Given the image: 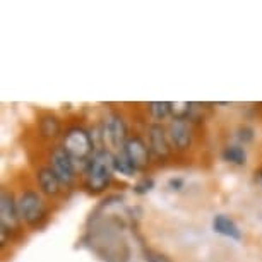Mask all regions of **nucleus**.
<instances>
[{
	"mask_svg": "<svg viewBox=\"0 0 262 262\" xmlns=\"http://www.w3.org/2000/svg\"><path fill=\"white\" fill-rule=\"evenodd\" d=\"M212 230H214V233L225 236V238L236 242L242 240V230L235 223L233 217H230L228 214H216L212 217Z\"/></svg>",
	"mask_w": 262,
	"mask_h": 262,
	"instance_id": "13",
	"label": "nucleus"
},
{
	"mask_svg": "<svg viewBox=\"0 0 262 262\" xmlns=\"http://www.w3.org/2000/svg\"><path fill=\"white\" fill-rule=\"evenodd\" d=\"M182 184H184V182H182L180 179H177V180H175V179H171V180H170V185L173 187V190H175V187H177V190H180Z\"/></svg>",
	"mask_w": 262,
	"mask_h": 262,
	"instance_id": "20",
	"label": "nucleus"
},
{
	"mask_svg": "<svg viewBox=\"0 0 262 262\" xmlns=\"http://www.w3.org/2000/svg\"><path fill=\"white\" fill-rule=\"evenodd\" d=\"M168 137L175 152H189L194 144V130L192 122L187 118H171L166 125Z\"/></svg>",
	"mask_w": 262,
	"mask_h": 262,
	"instance_id": "8",
	"label": "nucleus"
},
{
	"mask_svg": "<svg viewBox=\"0 0 262 262\" xmlns=\"http://www.w3.org/2000/svg\"><path fill=\"white\" fill-rule=\"evenodd\" d=\"M146 132H147V146H149L152 158H156V160H160V161L168 160L173 152V147H171L170 137H168L166 125L152 122L147 125Z\"/></svg>",
	"mask_w": 262,
	"mask_h": 262,
	"instance_id": "9",
	"label": "nucleus"
},
{
	"mask_svg": "<svg viewBox=\"0 0 262 262\" xmlns=\"http://www.w3.org/2000/svg\"><path fill=\"white\" fill-rule=\"evenodd\" d=\"M113 170H115V173H120L123 177H128V179L137 173V168L134 166V163L128 160L123 151L113 152Z\"/></svg>",
	"mask_w": 262,
	"mask_h": 262,
	"instance_id": "16",
	"label": "nucleus"
},
{
	"mask_svg": "<svg viewBox=\"0 0 262 262\" xmlns=\"http://www.w3.org/2000/svg\"><path fill=\"white\" fill-rule=\"evenodd\" d=\"M113 152L106 147H98L95 156L82 168V187L88 194L100 195L106 192L113 182Z\"/></svg>",
	"mask_w": 262,
	"mask_h": 262,
	"instance_id": "2",
	"label": "nucleus"
},
{
	"mask_svg": "<svg viewBox=\"0 0 262 262\" xmlns=\"http://www.w3.org/2000/svg\"><path fill=\"white\" fill-rule=\"evenodd\" d=\"M36 128H38V136L41 137L43 141H55L58 137L62 139V136H63L60 118L52 112L41 113V115L38 117Z\"/></svg>",
	"mask_w": 262,
	"mask_h": 262,
	"instance_id": "12",
	"label": "nucleus"
},
{
	"mask_svg": "<svg viewBox=\"0 0 262 262\" xmlns=\"http://www.w3.org/2000/svg\"><path fill=\"white\" fill-rule=\"evenodd\" d=\"M112 207L113 199L105 201L98 207L103 211L101 214H91V226L88 230L90 247L105 262H127L130 250L123 238V220L112 211Z\"/></svg>",
	"mask_w": 262,
	"mask_h": 262,
	"instance_id": "1",
	"label": "nucleus"
},
{
	"mask_svg": "<svg viewBox=\"0 0 262 262\" xmlns=\"http://www.w3.org/2000/svg\"><path fill=\"white\" fill-rule=\"evenodd\" d=\"M100 137L103 141V147L110 149L112 152H118L123 149V146H125L130 134H128L127 122L122 113L118 112L106 113V117L103 118L100 127Z\"/></svg>",
	"mask_w": 262,
	"mask_h": 262,
	"instance_id": "6",
	"label": "nucleus"
},
{
	"mask_svg": "<svg viewBox=\"0 0 262 262\" xmlns=\"http://www.w3.org/2000/svg\"><path fill=\"white\" fill-rule=\"evenodd\" d=\"M17 209L23 225L39 228L48 220V204L45 197L34 189H24L17 195Z\"/></svg>",
	"mask_w": 262,
	"mask_h": 262,
	"instance_id": "4",
	"label": "nucleus"
},
{
	"mask_svg": "<svg viewBox=\"0 0 262 262\" xmlns=\"http://www.w3.org/2000/svg\"><path fill=\"white\" fill-rule=\"evenodd\" d=\"M23 221L17 209V197L9 189L0 194V247H6L21 228Z\"/></svg>",
	"mask_w": 262,
	"mask_h": 262,
	"instance_id": "5",
	"label": "nucleus"
},
{
	"mask_svg": "<svg viewBox=\"0 0 262 262\" xmlns=\"http://www.w3.org/2000/svg\"><path fill=\"white\" fill-rule=\"evenodd\" d=\"M34 180H36L38 192L43 197H48V199H57V197L66 190V187H63L60 179H58L55 175V171L48 165H43L38 168L36 173H34Z\"/></svg>",
	"mask_w": 262,
	"mask_h": 262,
	"instance_id": "11",
	"label": "nucleus"
},
{
	"mask_svg": "<svg viewBox=\"0 0 262 262\" xmlns=\"http://www.w3.org/2000/svg\"><path fill=\"white\" fill-rule=\"evenodd\" d=\"M170 103H171V118H187V120H190L194 103H187V101H170Z\"/></svg>",
	"mask_w": 262,
	"mask_h": 262,
	"instance_id": "17",
	"label": "nucleus"
},
{
	"mask_svg": "<svg viewBox=\"0 0 262 262\" xmlns=\"http://www.w3.org/2000/svg\"><path fill=\"white\" fill-rule=\"evenodd\" d=\"M146 112L155 122L161 123L163 120L171 117V103L170 101H149L146 103Z\"/></svg>",
	"mask_w": 262,
	"mask_h": 262,
	"instance_id": "15",
	"label": "nucleus"
},
{
	"mask_svg": "<svg viewBox=\"0 0 262 262\" xmlns=\"http://www.w3.org/2000/svg\"><path fill=\"white\" fill-rule=\"evenodd\" d=\"M144 260L146 262H171V259L165 254L152 249H146L144 250Z\"/></svg>",
	"mask_w": 262,
	"mask_h": 262,
	"instance_id": "19",
	"label": "nucleus"
},
{
	"mask_svg": "<svg viewBox=\"0 0 262 262\" xmlns=\"http://www.w3.org/2000/svg\"><path fill=\"white\" fill-rule=\"evenodd\" d=\"M152 187H155V180H152L151 177L144 175L141 180H137V184L134 185V192L137 195H144L147 192L152 190Z\"/></svg>",
	"mask_w": 262,
	"mask_h": 262,
	"instance_id": "18",
	"label": "nucleus"
},
{
	"mask_svg": "<svg viewBox=\"0 0 262 262\" xmlns=\"http://www.w3.org/2000/svg\"><path fill=\"white\" fill-rule=\"evenodd\" d=\"M123 152L125 156L134 163V166L137 168V171H146L151 166V149L147 146V141H144V137L139 134H130V137L127 139L125 146H123Z\"/></svg>",
	"mask_w": 262,
	"mask_h": 262,
	"instance_id": "10",
	"label": "nucleus"
},
{
	"mask_svg": "<svg viewBox=\"0 0 262 262\" xmlns=\"http://www.w3.org/2000/svg\"><path fill=\"white\" fill-rule=\"evenodd\" d=\"M60 146L67 151V155L76 163H81L84 166L88 161L95 156L98 151L96 142L93 139L91 132L82 125H71L63 130L60 139Z\"/></svg>",
	"mask_w": 262,
	"mask_h": 262,
	"instance_id": "3",
	"label": "nucleus"
},
{
	"mask_svg": "<svg viewBox=\"0 0 262 262\" xmlns=\"http://www.w3.org/2000/svg\"><path fill=\"white\" fill-rule=\"evenodd\" d=\"M221 158L235 166H245L247 165V151L242 144H226L221 151Z\"/></svg>",
	"mask_w": 262,
	"mask_h": 262,
	"instance_id": "14",
	"label": "nucleus"
},
{
	"mask_svg": "<svg viewBox=\"0 0 262 262\" xmlns=\"http://www.w3.org/2000/svg\"><path fill=\"white\" fill-rule=\"evenodd\" d=\"M255 180L262 185V168H259V170L255 171Z\"/></svg>",
	"mask_w": 262,
	"mask_h": 262,
	"instance_id": "21",
	"label": "nucleus"
},
{
	"mask_svg": "<svg viewBox=\"0 0 262 262\" xmlns=\"http://www.w3.org/2000/svg\"><path fill=\"white\" fill-rule=\"evenodd\" d=\"M48 166L55 171V175L60 179L66 189L74 185L77 179L76 161L67 155V151L60 144L50 147V151H48Z\"/></svg>",
	"mask_w": 262,
	"mask_h": 262,
	"instance_id": "7",
	"label": "nucleus"
}]
</instances>
